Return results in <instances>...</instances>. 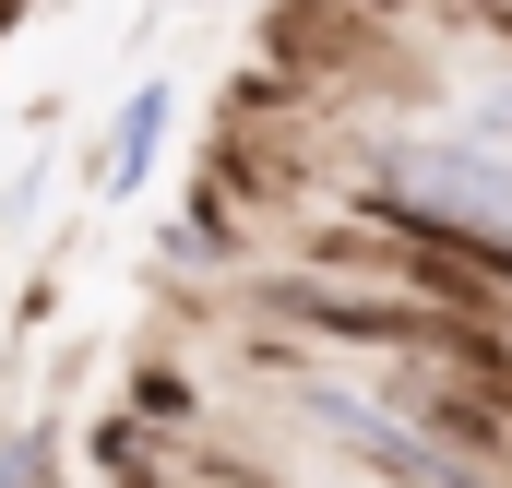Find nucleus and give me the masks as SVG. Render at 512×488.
<instances>
[{"mask_svg": "<svg viewBox=\"0 0 512 488\" xmlns=\"http://www.w3.org/2000/svg\"><path fill=\"white\" fill-rule=\"evenodd\" d=\"M393 239L417 250L429 274H465V286H489V298H512V239H489V215H441V203H370Z\"/></svg>", "mask_w": 512, "mask_h": 488, "instance_id": "1", "label": "nucleus"}, {"mask_svg": "<svg viewBox=\"0 0 512 488\" xmlns=\"http://www.w3.org/2000/svg\"><path fill=\"white\" fill-rule=\"evenodd\" d=\"M393 203H441V215H465V203H489V215H512V167H489V155H465V143H417V155H393Z\"/></svg>", "mask_w": 512, "mask_h": 488, "instance_id": "3", "label": "nucleus"}, {"mask_svg": "<svg viewBox=\"0 0 512 488\" xmlns=\"http://www.w3.org/2000/svg\"><path fill=\"white\" fill-rule=\"evenodd\" d=\"M167 120H179V96H167V84H143V96L120 108V131H108V155H96V179H108V191H143V167H155Z\"/></svg>", "mask_w": 512, "mask_h": 488, "instance_id": "4", "label": "nucleus"}, {"mask_svg": "<svg viewBox=\"0 0 512 488\" xmlns=\"http://www.w3.org/2000/svg\"><path fill=\"white\" fill-rule=\"evenodd\" d=\"M310 417H322V429H334L346 453H370L382 477H405V488H477L465 465H453V453H441V441H417L405 417H370L358 393H310Z\"/></svg>", "mask_w": 512, "mask_h": 488, "instance_id": "2", "label": "nucleus"}, {"mask_svg": "<svg viewBox=\"0 0 512 488\" xmlns=\"http://www.w3.org/2000/svg\"><path fill=\"white\" fill-rule=\"evenodd\" d=\"M48 477V441H12V453H0V488H36Z\"/></svg>", "mask_w": 512, "mask_h": 488, "instance_id": "5", "label": "nucleus"}]
</instances>
